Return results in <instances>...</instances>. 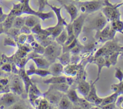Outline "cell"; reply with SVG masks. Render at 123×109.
<instances>
[{
  "label": "cell",
  "mask_w": 123,
  "mask_h": 109,
  "mask_svg": "<svg viewBox=\"0 0 123 109\" xmlns=\"http://www.w3.org/2000/svg\"><path fill=\"white\" fill-rule=\"evenodd\" d=\"M111 26L116 32H119L123 34V21L120 20L111 22Z\"/></svg>",
  "instance_id": "obj_28"
},
{
  "label": "cell",
  "mask_w": 123,
  "mask_h": 109,
  "mask_svg": "<svg viewBox=\"0 0 123 109\" xmlns=\"http://www.w3.org/2000/svg\"><path fill=\"white\" fill-rule=\"evenodd\" d=\"M16 97L13 93H6L2 96L1 99V103L2 105L9 107L16 103Z\"/></svg>",
  "instance_id": "obj_14"
},
{
  "label": "cell",
  "mask_w": 123,
  "mask_h": 109,
  "mask_svg": "<svg viewBox=\"0 0 123 109\" xmlns=\"http://www.w3.org/2000/svg\"><path fill=\"white\" fill-rule=\"evenodd\" d=\"M46 5L49 6V7L51 8L54 13H55V15L56 16L58 20V23L56 25H60V26H66L67 25V23L66 22V20L64 18H63L61 16V9H62V7H57L55 6H52V5L49 4V3H47Z\"/></svg>",
  "instance_id": "obj_8"
},
{
  "label": "cell",
  "mask_w": 123,
  "mask_h": 109,
  "mask_svg": "<svg viewBox=\"0 0 123 109\" xmlns=\"http://www.w3.org/2000/svg\"><path fill=\"white\" fill-rule=\"evenodd\" d=\"M17 1H19V2H20V0H17Z\"/></svg>",
  "instance_id": "obj_57"
},
{
  "label": "cell",
  "mask_w": 123,
  "mask_h": 109,
  "mask_svg": "<svg viewBox=\"0 0 123 109\" xmlns=\"http://www.w3.org/2000/svg\"><path fill=\"white\" fill-rule=\"evenodd\" d=\"M63 72H64L65 74H67V75H74L76 74V69H74V66L73 65L67 66V67L66 68V69L64 71H63Z\"/></svg>",
  "instance_id": "obj_38"
},
{
  "label": "cell",
  "mask_w": 123,
  "mask_h": 109,
  "mask_svg": "<svg viewBox=\"0 0 123 109\" xmlns=\"http://www.w3.org/2000/svg\"><path fill=\"white\" fill-rule=\"evenodd\" d=\"M13 8L11 10L10 13L13 14L16 17L17 16H20L22 14V4L21 3L18 4H13Z\"/></svg>",
  "instance_id": "obj_31"
},
{
  "label": "cell",
  "mask_w": 123,
  "mask_h": 109,
  "mask_svg": "<svg viewBox=\"0 0 123 109\" xmlns=\"http://www.w3.org/2000/svg\"><path fill=\"white\" fill-rule=\"evenodd\" d=\"M31 31V32L36 34L44 35L46 36L51 35V32H50V29H49V28L46 29H42L40 23L35 25L34 27H32Z\"/></svg>",
  "instance_id": "obj_16"
},
{
  "label": "cell",
  "mask_w": 123,
  "mask_h": 109,
  "mask_svg": "<svg viewBox=\"0 0 123 109\" xmlns=\"http://www.w3.org/2000/svg\"><path fill=\"white\" fill-rule=\"evenodd\" d=\"M49 71L51 73V74L54 76L60 75L64 71L63 65L61 63H55L49 66Z\"/></svg>",
  "instance_id": "obj_15"
},
{
  "label": "cell",
  "mask_w": 123,
  "mask_h": 109,
  "mask_svg": "<svg viewBox=\"0 0 123 109\" xmlns=\"http://www.w3.org/2000/svg\"><path fill=\"white\" fill-rule=\"evenodd\" d=\"M3 32H5L4 28L2 23H0V34L3 33Z\"/></svg>",
  "instance_id": "obj_52"
},
{
  "label": "cell",
  "mask_w": 123,
  "mask_h": 109,
  "mask_svg": "<svg viewBox=\"0 0 123 109\" xmlns=\"http://www.w3.org/2000/svg\"><path fill=\"white\" fill-rule=\"evenodd\" d=\"M10 89L13 93L20 95L23 92L22 82L20 80V78L15 77L12 80L10 85Z\"/></svg>",
  "instance_id": "obj_7"
},
{
  "label": "cell",
  "mask_w": 123,
  "mask_h": 109,
  "mask_svg": "<svg viewBox=\"0 0 123 109\" xmlns=\"http://www.w3.org/2000/svg\"><path fill=\"white\" fill-rule=\"evenodd\" d=\"M26 73L28 75H32V74H37L42 77H45L48 75H52L51 73L49 70H46L45 69H40V68H35L33 65H31L26 71Z\"/></svg>",
  "instance_id": "obj_10"
},
{
  "label": "cell",
  "mask_w": 123,
  "mask_h": 109,
  "mask_svg": "<svg viewBox=\"0 0 123 109\" xmlns=\"http://www.w3.org/2000/svg\"><path fill=\"white\" fill-rule=\"evenodd\" d=\"M39 23V18L35 15L30 14V16L25 17V25L29 28L34 27Z\"/></svg>",
  "instance_id": "obj_17"
},
{
  "label": "cell",
  "mask_w": 123,
  "mask_h": 109,
  "mask_svg": "<svg viewBox=\"0 0 123 109\" xmlns=\"http://www.w3.org/2000/svg\"><path fill=\"white\" fill-rule=\"evenodd\" d=\"M38 17L39 19H42L43 21H44L46 19H50V18H53L54 16V13L53 11H50L48 12V13H44L43 11H38Z\"/></svg>",
  "instance_id": "obj_34"
},
{
  "label": "cell",
  "mask_w": 123,
  "mask_h": 109,
  "mask_svg": "<svg viewBox=\"0 0 123 109\" xmlns=\"http://www.w3.org/2000/svg\"><path fill=\"white\" fill-rule=\"evenodd\" d=\"M7 16V14H5L3 13V11H2V7H0V23L3 22L4 20L6 19Z\"/></svg>",
  "instance_id": "obj_48"
},
{
  "label": "cell",
  "mask_w": 123,
  "mask_h": 109,
  "mask_svg": "<svg viewBox=\"0 0 123 109\" xmlns=\"http://www.w3.org/2000/svg\"><path fill=\"white\" fill-rule=\"evenodd\" d=\"M66 29L67 31V34H68V36L72 35L74 34L73 33V25H72V23L70 22V23L67 24L66 25Z\"/></svg>",
  "instance_id": "obj_42"
},
{
  "label": "cell",
  "mask_w": 123,
  "mask_h": 109,
  "mask_svg": "<svg viewBox=\"0 0 123 109\" xmlns=\"http://www.w3.org/2000/svg\"><path fill=\"white\" fill-rule=\"evenodd\" d=\"M20 32L22 34H30L31 33V31L30 28L26 26V25H24L22 27L20 28Z\"/></svg>",
  "instance_id": "obj_44"
},
{
  "label": "cell",
  "mask_w": 123,
  "mask_h": 109,
  "mask_svg": "<svg viewBox=\"0 0 123 109\" xmlns=\"http://www.w3.org/2000/svg\"><path fill=\"white\" fill-rule=\"evenodd\" d=\"M111 88L114 92H117L120 95L123 94V80L122 81H120L118 84L112 85Z\"/></svg>",
  "instance_id": "obj_36"
},
{
  "label": "cell",
  "mask_w": 123,
  "mask_h": 109,
  "mask_svg": "<svg viewBox=\"0 0 123 109\" xmlns=\"http://www.w3.org/2000/svg\"><path fill=\"white\" fill-rule=\"evenodd\" d=\"M79 51H80V49H79L77 46H76L74 47L72 50H70V52L73 54L78 53L79 52Z\"/></svg>",
  "instance_id": "obj_50"
},
{
  "label": "cell",
  "mask_w": 123,
  "mask_h": 109,
  "mask_svg": "<svg viewBox=\"0 0 123 109\" xmlns=\"http://www.w3.org/2000/svg\"><path fill=\"white\" fill-rule=\"evenodd\" d=\"M115 104H116V106L119 107L121 109H123V97H119L117 101H116V102H115Z\"/></svg>",
  "instance_id": "obj_47"
},
{
  "label": "cell",
  "mask_w": 123,
  "mask_h": 109,
  "mask_svg": "<svg viewBox=\"0 0 123 109\" xmlns=\"http://www.w3.org/2000/svg\"><path fill=\"white\" fill-rule=\"evenodd\" d=\"M116 104H115V103H109V104H106V105H103V106L101 107L100 108L103 109H116Z\"/></svg>",
  "instance_id": "obj_46"
},
{
  "label": "cell",
  "mask_w": 123,
  "mask_h": 109,
  "mask_svg": "<svg viewBox=\"0 0 123 109\" xmlns=\"http://www.w3.org/2000/svg\"><path fill=\"white\" fill-rule=\"evenodd\" d=\"M120 55H121V57H122V58H123V50L122 52H121V54H120Z\"/></svg>",
  "instance_id": "obj_55"
},
{
  "label": "cell",
  "mask_w": 123,
  "mask_h": 109,
  "mask_svg": "<svg viewBox=\"0 0 123 109\" xmlns=\"http://www.w3.org/2000/svg\"><path fill=\"white\" fill-rule=\"evenodd\" d=\"M76 1H85V0H74Z\"/></svg>",
  "instance_id": "obj_56"
},
{
  "label": "cell",
  "mask_w": 123,
  "mask_h": 109,
  "mask_svg": "<svg viewBox=\"0 0 123 109\" xmlns=\"http://www.w3.org/2000/svg\"><path fill=\"white\" fill-rule=\"evenodd\" d=\"M27 39V35L25 34H20L19 35H18V42H19L20 44H24V43L25 42V41Z\"/></svg>",
  "instance_id": "obj_43"
},
{
  "label": "cell",
  "mask_w": 123,
  "mask_h": 109,
  "mask_svg": "<svg viewBox=\"0 0 123 109\" xmlns=\"http://www.w3.org/2000/svg\"><path fill=\"white\" fill-rule=\"evenodd\" d=\"M115 77L117 79H118L120 81H122L123 80V72L121 70L120 68H115Z\"/></svg>",
  "instance_id": "obj_41"
},
{
  "label": "cell",
  "mask_w": 123,
  "mask_h": 109,
  "mask_svg": "<svg viewBox=\"0 0 123 109\" xmlns=\"http://www.w3.org/2000/svg\"><path fill=\"white\" fill-rule=\"evenodd\" d=\"M90 86H91V84L85 81V80H82L79 83V85L78 86V91L84 97H86L90 92Z\"/></svg>",
  "instance_id": "obj_12"
},
{
  "label": "cell",
  "mask_w": 123,
  "mask_h": 109,
  "mask_svg": "<svg viewBox=\"0 0 123 109\" xmlns=\"http://www.w3.org/2000/svg\"><path fill=\"white\" fill-rule=\"evenodd\" d=\"M32 59L34 61L38 68L46 69V68H49V66H50L49 61L44 58H42V57H32Z\"/></svg>",
  "instance_id": "obj_19"
},
{
  "label": "cell",
  "mask_w": 123,
  "mask_h": 109,
  "mask_svg": "<svg viewBox=\"0 0 123 109\" xmlns=\"http://www.w3.org/2000/svg\"><path fill=\"white\" fill-rule=\"evenodd\" d=\"M61 46L58 43H52L46 47L44 49V55L46 59L50 62H54L61 54Z\"/></svg>",
  "instance_id": "obj_3"
},
{
  "label": "cell",
  "mask_w": 123,
  "mask_h": 109,
  "mask_svg": "<svg viewBox=\"0 0 123 109\" xmlns=\"http://www.w3.org/2000/svg\"><path fill=\"white\" fill-rule=\"evenodd\" d=\"M120 95L118 94L117 92H114L113 94H112L111 95L108 96V97H106V98H103V101H102V103H101L100 105H99V107H102L103 105H106V104H109V103H115L116 102L117 99L118 97Z\"/></svg>",
  "instance_id": "obj_26"
},
{
  "label": "cell",
  "mask_w": 123,
  "mask_h": 109,
  "mask_svg": "<svg viewBox=\"0 0 123 109\" xmlns=\"http://www.w3.org/2000/svg\"><path fill=\"white\" fill-rule=\"evenodd\" d=\"M67 37H68V34H67V31H66V29H64L62 32H61V34L57 37L55 38L56 43H58L60 45H64L66 41L67 40Z\"/></svg>",
  "instance_id": "obj_30"
},
{
  "label": "cell",
  "mask_w": 123,
  "mask_h": 109,
  "mask_svg": "<svg viewBox=\"0 0 123 109\" xmlns=\"http://www.w3.org/2000/svg\"><path fill=\"white\" fill-rule=\"evenodd\" d=\"M67 97H68V99L70 100V101L72 103L75 104H78V102H79V98H80L78 96L74 89H68L67 91Z\"/></svg>",
  "instance_id": "obj_23"
},
{
  "label": "cell",
  "mask_w": 123,
  "mask_h": 109,
  "mask_svg": "<svg viewBox=\"0 0 123 109\" xmlns=\"http://www.w3.org/2000/svg\"><path fill=\"white\" fill-rule=\"evenodd\" d=\"M2 69L4 71H6L7 72H10L11 69H12V67H11L10 65L7 63V64L4 65L2 67Z\"/></svg>",
  "instance_id": "obj_49"
},
{
  "label": "cell",
  "mask_w": 123,
  "mask_h": 109,
  "mask_svg": "<svg viewBox=\"0 0 123 109\" xmlns=\"http://www.w3.org/2000/svg\"><path fill=\"white\" fill-rule=\"evenodd\" d=\"M105 6V1L103 0H92L79 3L80 10L83 13H92L100 10Z\"/></svg>",
  "instance_id": "obj_2"
},
{
  "label": "cell",
  "mask_w": 123,
  "mask_h": 109,
  "mask_svg": "<svg viewBox=\"0 0 123 109\" xmlns=\"http://www.w3.org/2000/svg\"><path fill=\"white\" fill-rule=\"evenodd\" d=\"M58 107L60 109H70L72 107V102L67 96H64L60 99L59 101Z\"/></svg>",
  "instance_id": "obj_24"
},
{
  "label": "cell",
  "mask_w": 123,
  "mask_h": 109,
  "mask_svg": "<svg viewBox=\"0 0 123 109\" xmlns=\"http://www.w3.org/2000/svg\"><path fill=\"white\" fill-rule=\"evenodd\" d=\"M58 2H61V1L60 0H56ZM38 10L39 11H42L44 10L46 5L48 3V0H38Z\"/></svg>",
  "instance_id": "obj_40"
},
{
  "label": "cell",
  "mask_w": 123,
  "mask_h": 109,
  "mask_svg": "<svg viewBox=\"0 0 123 109\" xmlns=\"http://www.w3.org/2000/svg\"><path fill=\"white\" fill-rule=\"evenodd\" d=\"M107 24V19L103 13H100L99 15L95 18L92 22L93 28L97 31L103 29Z\"/></svg>",
  "instance_id": "obj_6"
},
{
  "label": "cell",
  "mask_w": 123,
  "mask_h": 109,
  "mask_svg": "<svg viewBox=\"0 0 123 109\" xmlns=\"http://www.w3.org/2000/svg\"><path fill=\"white\" fill-rule=\"evenodd\" d=\"M117 7L119 8V7H120V6H123V2H122V3H120V4H117Z\"/></svg>",
  "instance_id": "obj_54"
},
{
  "label": "cell",
  "mask_w": 123,
  "mask_h": 109,
  "mask_svg": "<svg viewBox=\"0 0 123 109\" xmlns=\"http://www.w3.org/2000/svg\"><path fill=\"white\" fill-rule=\"evenodd\" d=\"M0 83H1L2 84V85L5 86V85H7V83H8V80H7V79H2V80H0Z\"/></svg>",
  "instance_id": "obj_51"
},
{
  "label": "cell",
  "mask_w": 123,
  "mask_h": 109,
  "mask_svg": "<svg viewBox=\"0 0 123 109\" xmlns=\"http://www.w3.org/2000/svg\"><path fill=\"white\" fill-rule=\"evenodd\" d=\"M46 94V99L48 101V102L52 104H57L61 98V96L59 93H53V92H49V91H48Z\"/></svg>",
  "instance_id": "obj_21"
},
{
  "label": "cell",
  "mask_w": 123,
  "mask_h": 109,
  "mask_svg": "<svg viewBox=\"0 0 123 109\" xmlns=\"http://www.w3.org/2000/svg\"><path fill=\"white\" fill-rule=\"evenodd\" d=\"M121 54V52H115L108 55V59L112 65H115L117 63L118 57Z\"/></svg>",
  "instance_id": "obj_35"
},
{
  "label": "cell",
  "mask_w": 123,
  "mask_h": 109,
  "mask_svg": "<svg viewBox=\"0 0 123 109\" xmlns=\"http://www.w3.org/2000/svg\"><path fill=\"white\" fill-rule=\"evenodd\" d=\"M104 1L105 6L102 8V11L103 15L106 18L107 21L112 22L114 20H120L121 13L117 4H112L109 2V0Z\"/></svg>",
  "instance_id": "obj_1"
},
{
  "label": "cell",
  "mask_w": 123,
  "mask_h": 109,
  "mask_svg": "<svg viewBox=\"0 0 123 109\" xmlns=\"http://www.w3.org/2000/svg\"><path fill=\"white\" fill-rule=\"evenodd\" d=\"M78 104L82 107L84 109H91L92 105L90 104L89 101H88L86 99H83V98H79Z\"/></svg>",
  "instance_id": "obj_37"
},
{
  "label": "cell",
  "mask_w": 123,
  "mask_h": 109,
  "mask_svg": "<svg viewBox=\"0 0 123 109\" xmlns=\"http://www.w3.org/2000/svg\"><path fill=\"white\" fill-rule=\"evenodd\" d=\"M12 109H24V107H23L22 105H15L13 106V107H12Z\"/></svg>",
  "instance_id": "obj_53"
},
{
  "label": "cell",
  "mask_w": 123,
  "mask_h": 109,
  "mask_svg": "<svg viewBox=\"0 0 123 109\" xmlns=\"http://www.w3.org/2000/svg\"><path fill=\"white\" fill-rule=\"evenodd\" d=\"M20 77H21L23 81H24V84H25V91H26V93H28L29 87H30V85H32L31 80H30V78L28 77V75L26 74V72H25L24 70H22L21 71H20Z\"/></svg>",
  "instance_id": "obj_27"
},
{
  "label": "cell",
  "mask_w": 123,
  "mask_h": 109,
  "mask_svg": "<svg viewBox=\"0 0 123 109\" xmlns=\"http://www.w3.org/2000/svg\"><path fill=\"white\" fill-rule=\"evenodd\" d=\"M29 2H30V0H20V2L22 4V14H28L29 15L31 14V15H35L37 16L38 11H36L32 9L30 7Z\"/></svg>",
  "instance_id": "obj_11"
},
{
  "label": "cell",
  "mask_w": 123,
  "mask_h": 109,
  "mask_svg": "<svg viewBox=\"0 0 123 109\" xmlns=\"http://www.w3.org/2000/svg\"><path fill=\"white\" fill-rule=\"evenodd\" d=\"M57 58L60 60V63L62 65H68L71 59L70 54L69 52H64V53L61 56H58Z\"/></svg>",
  "instance_id": "obj_29"
},
{
  "label": "cell",
  "mask_w": 123,
  "mask_h": 109,
  "mask_svg": "<svg viewBox=\"0 0 123 109\" xmlns=\"http://www.w3.org/2000/svg\"><path fill=\"white\" fill-rule=\"evenodd\" d=\"M29 98H30V103H31L32 105H33V106L34 107V102L37 98H38V97L41 95V93L39 91V90L38 89L36 86L34 85H30V87H29L28 92Z\"/></svg>",
  "instance_id": "obj_9"
},
{
  "label": "cell",
  "mask_w": 123,
  "mask_h": 109,
  "mask_svg": "<svg viewBox=\"0 0 123 109\" xmlns=\"http://www.w3.org/2000/svg\"><path fill=\"white\" fill-rule=\"evenodd\" d=\"M96 81H95L92 83H91L90 92H89L87 96L85 97V98L90 103H94L96 105L99 106L102 103V101H103V98H100L97 96V93H96Z\"/></svg>",
  "instance_id": "obj_4"
},
{
  "label": "cell",
  "mask_w": 123,
  "mask_h": 109,
  "mask_svg": "<svg viewBox=\"0 0 123 109\" xmlns=\"http://www.w3.org/2000/svg\"><path fill=\"white\" fill-rule=\"evenodd\" d=\"M63 7L66 10L67 13L69 14L70 16V22H72L78 17V8L76 7L75 5L73 4H70L68 5L63 4Z\"/></svg>",
  "instance_id": "obj_13"
},
{
  "label": "cell",
  "mask_w": 123,
  "mask_h": 109,
  "mask_svg": "<svg viewBox=\"0 0 123 109\" xmlns=\"http://www.w3.org/2000/svg\"><path fill=\"white\" fill-rule=\"evenodd\" d=\"M25 25V17H21L20 16L16 17L13 22V26L14 28H21Z\"/></svg>",
  "instance_id": "obj_32"
},
{
  "label": "cell",
  "mask_w": 123,
  "mask_h": 109,
  "mask_svg": "<svg viewBox=\"0 0 123 109\" xmlns=\"http://www.w3.org/2000/svg\"><path fill=\"white\" fill-rule=\"evenodd\" d=\"M85 19H86V15L85 14H81L77 17L73 22H72V25H73V33L75 35L76 38H78V37L80 35L83 26L85 23Z\"/></svg>",
  "instance_id": "obj_5"
},
{
  "label": "cell",
  "mask_w": 123,
  "mask_h": 109,
  "mask_svg": "<svg viewBox=\"0 0 123 109\" xmlns=\"http://www.w3.org/2000/svg\"><path fill=\"white\" fill-rule=\"evenodd\" d=\"M76 38L75 35H74V34L73 35H70V36H68V37H67V40L66 41V42H65V43L64 44L63 46H68L71 43H72V41H73V40H74Z\"/></svg>",
  "instance_id": "obj_45"
},
{
  "label": "cell",
  "mask_w": 123,
  "mask_h": 109,
  "mask_svg": "<svg viewBox=\"0 0 123 109\" xmlns=\"http://www.w3.org/2000/svg\"><path fill=\"white\" fill-rule=\"evenodd\" d=\"M50 89H55V91H58L60 92H67L69 89V85L67 83H61L52 84Z\"/></svg>",
  "instance_id": "obj_25"
},
{
  "label": "cell",
  "mask_w": 123,
  "mask_h": 109,
  "mask_svg": "<svg viewBox=\"0 0 123 109\" xmlns=\"http://www.w3.org/2000/svg\"><path fill=\"white\" fill-rule=\"evenodd\" d=\"M43 82L45 84H57L61 83H66V77L61 75L52 77L51 78L44 80Z\"/></svg>",
  "instance_id": "obj_22"
},
{
  "label": "cell",
  "mask_w": 123,
  "mask_h": 109,
  "mask_svg": "<svg viewBox=\"0 0 123 109\" xmlns=\"http://www.w3.org/2000/svg\"><path fill=\"white\" fill-rule=\"evenodd\" d=\"M15 17V16L11 14V13H9L8 14H7L6 19L4 20L3 22H2V24L3 25V27L5 30V33H6V32L7 30L11 29V28L13 26V22H14Z\"/></svg>",
  "instance_id": "obj_18"
},
{
  "label": "cell",
  "mask_w": 123,
  "mask_h": 109,
  "mask_svg": "<svg viewBox=\"0 0 123 109\" xmlns=\"http://www.w3.org/2000/svg\"><path fill=\"white\" fill-rule=\"evenodd\" d=\"M95 63L98 67V73H97V78L96 79V81H97V80L99 79L100 78V74L101 71H102V68L103 67H105V59L103 56H98V57L94 58V61Z\"/></svg>",
  "instance_id": "obj_20"
},
{
  "label": "cell",
  "mask_w": 123,
  "mask_h": 109,
  "mask_svg": "<svg viewBox=\"0 0 123 109\" xmlns=\"http://www.w3.org/2000/svg\"><path fill=\"white\" fill-rule=\"evenodd\" d=\"M4 46H11L16 47V43L10 37H6L5 38L4 41Z\"/></svg>",
  "instance_id": "obj_39"
},
{
  "label": "cell",
  "mask_w": 123,
  "mask_h": 109,
  "mask_svg": "<svg viewBox=\"0 0 123 109\" xmlns=\"http://www.w3.org/2000/svg\"><path fill=\"white\" fill-rule=\"evenodd\" d=\"M64 29V26L56 25L55 26H52V32L50 36L52 38H55L61 34V32H62Z\"/></svg>",
  "instance_id": "obj_33"
}]
</instances>
